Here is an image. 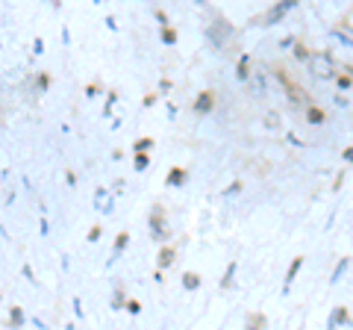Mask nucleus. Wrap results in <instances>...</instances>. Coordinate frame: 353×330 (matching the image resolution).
I'll return each mask as SVG.
<instances>
[{
    "label": "nucleus",
    "instance_id": "f257e3e1",
    "mask_svg": "<svg viewBox=\"0 0 353 330\" xmlns=\"http://www.w3.org/2000/svg\"><path fill=\"white\" fill-rule=\"evenodd\" d=\"M306 62H309V71H312V77H318V80H333V77L339 74L333 53H327V50L309 53V59H306Z\"/></svg>",
    "mask_w": 353,
    "mask_h": 330
},
{
    "label": "nucleus",
    "instance_id": "f03ea898",
    "mask_svg": "<svg viewBox=\"0 0 353 330\" xmlns=\"http://www.w3.org/2000/svg\"><path fill=\"white\" fill-rule=\"evenodd\" d=\"M206 36L212 39V45L215 48H224L230 39H233V27H230V21H224V18H215L212 21V27L206 30Z\"/></svg>",
    "mask_w": 353,
    "mask_h": 330
},
{
    "label": "nucleus",
    "instance_id": "7ed1b4c3",
    "mask_svg": "<svg viewBox=\"0 0 353 330\" xmlns=\"http://www.w3.org/2000/svg\"><path fill=\"white\" fill-rule=\"evenodd\" d=\"M150 236L157 242L171 239V230H168V222H165V215H162V206H157V210L150 213Z\"/></svg>",
    "mask_w": 353,
    "mask_h": 330
},
{
    "label": "nucleus",
    "instance_id": "20e7f679",
    "mask_svg": "<svg viewBox=\"0 0 353 330\" xmlns=\"http://www.w3.org/2000/svg\"><path fill=\"white\" fill-rule=\"evenodd\" d=\"M289 9H294V0H283V3H277L274 9H268V12H265V24H277V21L289 12Z\"/></svg>",
    "mask_w": 353,
    "mask_h": 330
},
{
    "label": "nucleus",
    "instance_id": "39448f33",
    "mask_svg": "<svg viewBox=\"0 0 353 330\" xmlns=\"http://www.w3.org/2000/svg\"><path fill=\"white\" fill-rule=\"evenodd\" d=\"M212 106H215V95H212V92H201V95H197V101H194V113L206 115Z\"/></svg>",
    "mask_w": 353,
    "mask_h": 330
},
{
    "label": "nucleus",
    "instance_id": "423d86ee",
    "mask_svg": "<svg viewBox=\"0 0 353 330\" xmlns=\"http://www.w3.org/2000/svg\"><path fill=\"white\" fill-rule=\"evenodd\" d=\"M174 260H176V251H174L171 245H162L159 257H157V266H159V269H171V266H174Z\"/></svg>",
    "mask_w": 353,
    "mask_h": 330
},
{
    "label": "nucleus",
    "instance_id": "0eeeda50",
    "mask_svg": "<svg viewBox=\"0 0 353 330\" xmlns=\"http://www.w3.org/2000/svg\"><path fill=\"white\" fill-rule=\"evenodd\" d=\"M306 121H309V124H324V121H327V113H324L321 106L309 104V106H306Z\"/></svg>",
    "mask_w": 353,
    "mask_h": 330
},
{
    "label": "nucleus",
    "instance_id": "6e6552de",
    "mask_svg": "<svg viewBox=\"0 0 353 330\" xmlns=\"http://www.w3.org/2000/svg\"><path fill=\"white\" fill-rule=\"evenodd\" d=\"M236 77L241 83H248V77H250V57L248 53H241L239 57V65H236Z\"/></svg>",
    "mask_w": 353,
    "mask_h": 330
},
{
    "label": "nucleus",
    "instance_id": "1a4fd4ad",
    "mask_svg": "<svg viewBox=\"0 0 353 330\" xmlns=\"http://www.w3.org/2000/svg\"><path fill=\"white\" fill-rule=\"evenodd\" d=\"M301 266H303V257H294V260H292V266H289V271H285V292H289V286H292V280L297 278Z\"/></svg>",
    "mask_w": 353,
    "mask_h": 330
},
{
    "label": "nucleus",
    "instance_id": "9d476101",
    "mask_svg": "<svg viewBox=\"0 0 353 330\" xmlns=\"http://www.w3.org/2000/svg\"><path fill=\"white\" fill-rule=\"evenodd\" d=\"M248 83H253V92H256L259 97L265 95V71H262V68H259L256 74H250V77H248Z\"/></svg>",
    "mask_w": 353,
    "mask_h": 330
},
{
    "label": "nucleus",
    "instance_id": "9b49d317",
    "mask_svg": "<svg viewBox=\"0 0 353 330\" xmlns=\"http://www.w3.org/2000/svg\"><path fill=\"white\" fill-rule=\"evenodd\" d=\"M183 286H185V289H197V286H201V274H197V271H185L183 274Z\"/></svg>",
    "mask_w": 353,
    "mask_h": 330
},
{
    "label": "nucleus",
    "instance_id": "f8f14e48",
    "mask_svg": "<svg viewBox=\"0 0 353 330\" xmlns=\"http://www.w3.org/2000/svg\"><path fill=\"white\" fill-rule=\"evenodd\" d=\"M153 145H157V142H153L150 136H141V139L136 142V145H132V151H136V153H148Z\"/></svg>",
    "mask_w": 353,
    "mask_h": 330
},
{
    "label": "nucleus",
    "instance_id": "ddd939ff",
    "mask_svg": "<svg viewBox=\"0 0 353 330\" xmlns=\"http://www.w3.org/2000/svg\"><path fill=\"white\" fill-rule=\"evenodd\" d=\"M185 180V171L183 168H171L168 171V180H165V183H168V186H180Z\"/></svg>",
    "mask_w": 353,
    "mask_h": 330
},
{
    "label": "nucleus",
    "instance_id": "4468645a",
    "mask_svg": "<svg viewBox=\"0 0 353 330\" xmlns=\"http://www.w3.org/2000/svg\"><path fill=\"white\" fill-rule=\"evenodd\" d=\"M162 41H165V45H174V41H176V30L174 27H162Z\"/></svg>",
    "mask_w": 353,
    "mask_h": 330
},
{
    "label": "nucleus",
    "instance_id": "2eb2a0df",
    "mask_svg": "<svg viewBox=\"0 0 353 330\" xmlns=\"http://www.w3.org/2000/svg\"><path fill=\"white\" fill-rule=\"evenodd\" d=\"M127 242H130V233H118V239H115V257L127 248Z\"/></svg>",
    "mask_w": 353,
    "mask_h": 330
},
{
    "label": "nucleus",
    "instance_id": "dca6fc26",
    "mask_svg": "<svg viewBox=\"0 0 353 330\" xmlns=\"http://www.w3.org/2000/svg\"><path fill=\"white\" fill-rule=\"evenodd\" d=\"M265 127L277 130V127H280V115H277V113H268V115H265Z\"/></svg>",
    "mask_w": 353,
    "mask_h": 330
},
{
    "label": "nucleus",
    "instance_id": "f3484780",
    "mask_svg": "<svg viewBox=\"0 0 353 330\" xmlns=\"http://www.w3.org/2000/svg\"><path fill=\"white\" fill-rule=\"evenodd\" d=\"M345 324L347 322V307H339V310H336V316H333V324Z\"/></svg>",
    "mask_w": 353,
    "mask_h": 330
},
{
    "label": "nucleus",
    "instance_id": "a211bd4d",
    "mask_svg": "<svg viewBox=\"0 0 353 330\" xmlns=\"http://www.w3.org/2000/svg\"><path fill=\"white\" fill-rule=\"evenodd\" d=\"M347 262H350V257H345V260H341V262H339V266H336V274H333V280H339V278H341V274H345V271H347Z\"/></svg>",
    "mask_w": 353,
    "mask_h": 330
},
{
    "label": "nucleus",
    "instance_id": "6ab92c4d",
    "mask_svg": "<svg viewBox=\"0 0 353 330\" xmlns=\"http://www.w3.org/2000/svg\"><path fill=\"white\" fill-rule=\"evenodd\" d=\"M336 83H339V89H345V92H347V89H350V74H339V77H336Z\"/></svg>",
    "mask_w": 353,
    "mask_h": 330
},
{
    "label": "nucleus",
    "instance_id": "aec40b11",
    "mask_svg": "<svg viewBox=\"0 0 353 330\" xmlns=\"http://www.w3.org/2000/svg\"><path fill=\"white\" fill-rule=\"evenodd\" d=\"M148 162H150L148 153H136V168H139V171H141V168H148Z\"/></svg>",
    "mask_w": 353,
    "mask_h": 330
},
{
    "label": "nucleus",
    "instance_id": "412c9836",
    "mask_svg": "<svg viewBox=\"0 0 353 330\" xmlns=\"http://www.w3.org/2000/svg\"><path fill=\"white\" fill-rule=\"evenodd\" d=\"M233 271H236V262H230L227 274H224V278H221V286H230V280H233Z\"/></svg>",
    "mask_w": 353,
    "mask_h": 330
},
{
    "label": "nucleus",
    "instance_id": "4be33fe9",
    "mask_svg": "<svg viewBox=\"0 0 353 330\" xmlns=\"http://www.w3.org/2000/svg\"><path fill=\"white\" fill-rule=\"evenodd\" d=\"M9 318H12V324H24V313H21L18 307H12V316Z\"/></svg>",
    "mask_w": 353,
    "mask_h": 330
},
{
    "label": "nucleus",
    "instance_id": "5701e85b",
    "mask_svg": "<svg viewBox=\"0 0 353 330\" xmlns=\"http://www.w3.org/2000/svg\"><path fill=\"white\" fill-rule=\"evenodd\" d=\"M127 310H130L132 316H136V313L141 310V307H139V301H136V298H130V301H127Z\"/></svg>",
    "mask_w": 353,
    "mask_h": 330
},
{
    "label": "nucleus",
    "instance_id": "b1692460",
    "mask_svg": "<svg viewBox=\"0 0 353 330\" xmlns=\"http://www.w3.org/2000/svg\"><path fill=\"white\" fill-rule=\"evenodd\" d=\"M239 192H241V183L236 180V183H230V189H227L224 195H239Z\"/></svg>",
    "mask_w": 353,
    "mask_h": 330
},
{
    "label": "nucleus",
    "instance_id": "393cba45",
    "mask_svg": "<svg viewBox=\"0 0 353 330\" xmlns=\"http://www.w3.org/2000/svg\"><path fill=\"white\" fill-rule=\"evenodd\" d=\"M101 239V227H92V233H88V242H97Z\"/></svg>",
    "mask_w": 353,
    "mask_h": 330
}]
</instances>
